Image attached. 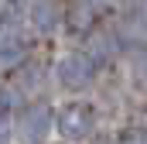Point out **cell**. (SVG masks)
<instances>
[{
    "instance_id": "1",
    "label": "cell",
    "mask_w": 147,
    "mask_h": 144,
    "mask_svg": "<svg viewBox=\"0 0 147 144\" xmlns=\"http://www.w3.org/2000/svg\"><path fill=\"white\" fill-rule=\"evenodd\" d=\"M55 124H58V134L69 144L92 141V134H96V107L82 103V100H72L55 113Z\"/></svg>"
},
{
    "instance_id": "2",
    "label": "cell",
    "mask_w": 147,
    "mask_h": 144,
    "mask_svg": "<svg viewBox=\"0 0 147 144\" xmlns=\"http://www.w3.org/2000/svg\"><path fill=\"white\" fill-rule=\"evenodd\" d=\"M55 75H58V86H62V89L82 93V89H89L92 79H96V62H92L86 52H69V55L58 58Z\"/></svg>"
},
{
    "instance_id": "3",
    "label": "cell",
    "mask_w": 147,
    "mask_h": 144,
    "mask_svg": "<svg viewBox=\"0 0 147 144\" xmlns=\"http://www.w3.org/2000/svg\"><path fill=\"white\" fill-rule=\"evenodd\" d=\"M51 124H55V113L48 103H31V107L21 110L17 117V137L24 144H45L51 134Z\"/></svg>"
},
{
    "instance_id": "4",
    "label": "cell",
    "mask_w": 147,
    "mask_h": 144,
    "mask_svg": "<svg viewBox=\"0 0 147 144\" xmlns=\"http://www.w3.org/2000/svg\"><path fill=\"white\" fill-rule=\"evenodd\" d=\"M113 35H116V45H120V48L144 52V48H147V14H140V10H127V14H120Z\"/></svg>"
},
{
    "instance_id": "5",
    "label": "cell",
    "mask_w": 147,
    "mask_h": 144,
    "mask_svg": "<svg viewBox=\"0 0 147 144\" xmlns=\"http://www.w3.org/2000/svg\"><path fill=\"white\" fill-rule=\"evenodd\" d=\"M28 55V35L21 31L17 21H0V69H10L24 62Z\"/></svg>"
},
{
    "instance_id": "6",
    "label": "cell",
    "mask_w": 147,
    "mask_h": 144,
    "mask_svg": "<svg viewBox=\"0 0 147 144\" xmlns=\"http://www.w3.org/2000/svg\"><path fill=\"white\" fill-rule=\"evenodd\" d=\"M96 21H99L96 0H72V7H65V28L72 35H92Z\"/></svg>"
},
{
    "instance_id": "7",
    "label": "cell",
    "mask_w": 147,
    "mask_h": 144,
    "mask_svg": "<svg viewBox=\"0 0 147 144\" xmlns=\"http://www.w3.org/2000/svg\"><path fill=\"white\" fill-rule=\"evenodd\" d=\"M65 21V10L55 3V0H34V7H31V24H34L38 31H55L58 24Z\"/></svg>"
},
{
    "instance_id": "8",
    "label": "cell",
    "mask_w": 147,
    "mask_h": 144,
    "mask_svg": "<svg viewBox=\"0 0 147 144\" xmlns=\"http://www.w3.org/2000/svg\"><path fill=\"white\" fill-rule=\"evenodd\" d=\"M116 52H120L116 35H113V31H96V35L89 38V52H86V55H89L96 65H103V62H106V58H113Z\"/></svg>"
},
{
    "instance_id": "9",
    "label": "cell",
    "mask_w": 147,
    "mask_h": 144,
    "mask_svg": "<svg viewBox=\"0 0 147 144\" xmlns=\"http://www.w3.org/2000/svg\"><path fill=\"white\" fill-rule=\"evenodd\" d=\"M116 144H147V127H140V124L123 127L120 137H116Z\"/></svg>"
},
{
    "instance_id": "10",
    "label": "cell",
    "mask_w": 147,
    "mask_h": 144,
    "mask_svg": "<svg viewBox=\"0 0 147 144\" xmlns=\"http://www.w3.org/2000/svg\"><path fill=\"white\" fill-rule=\"evenodd\" d=\"M41 79H45V75H41V69H34V65H28V69L17 72V86H21V89H34Z\"/></svg>"
},
{
    "instance_id": "11",
    "label": "cell",
    "mask_w": 147,
    "mask_h": 144,
    "mask_svg": "<svg viewBox=\"0 0 147 144\" xmlns=\"http://www.w3.org/2000/svg\"><path fill=\"white\" fill-rule=\"evenodd\" d=\"M134 79L137 82H147V52H140L137 62H134Z\"/></svg>"
},
{
    "instance_id": "12",
    "label": "cell",
    "mask_w": 147,
    "mask_h": 144,
    "mask_svg": "<svg viewBox=\"0 0 147 144\" xmlns=\"http://www.w3.org/2000/svg\"><path fill=\"white\" fill-rule=\"evenodd\" d=\"M10 107H14V103H10V93H7V89H0V120H7Z\"/></svg>"
},
{
    "instance_id": "13",
    "label": "cell",
    "mask_w": 147,
    "mask_h": 144,
    "mask_svg": "<svg viewBox=\"0 0 147 144\" xmlns=\"http://www.w3.org/2000/svg\"><path fill=\"white\" fill-rule=\"evenodd\" d=\"M7 137H10V127H7V120H0V144H7Z\"/></svg>"
},
{
    "instance_id": "14",
    "label": "cell",
    "mask_w": 147,
    "mask_h": 144,
    "mask_svg": "<svg viewBox=\"0 0 147 144\" xmlns=\"http://www.w3.org/2000/svg\"><path fill=\"white\" fill-rule=\"evenodd\" d=\"M89 144H116V137H92Z\"/></svg>"
}]
</instances>
